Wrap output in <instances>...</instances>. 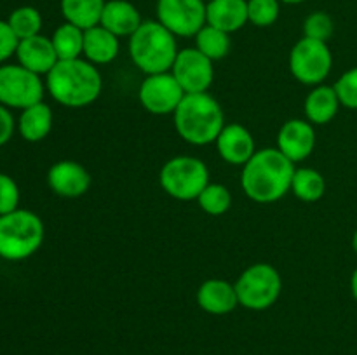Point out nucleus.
Returning <instances> with one entry per match:
<instances>
[{"instance_id": "obj_1", "label": "nucleus", "mask_w": 357, "mask_h": 355, "mask_svg": "<svg viewBox=\"0 0 357 355\" xmlns=\"http://www.w3.org/2000/svg\"><path fill=\"white\" fill-rule=\"evenodd\" d=\"M295 169V164L278 148L258 150L243 166L241 187L253 202L272 204L291 191Z\"/></svg>"}, {"instance_id": "obj_2", "label": "nucleus", "mask_w": 357, "mask_h": 355, "mask_svg": "<svg viewBox=\"0 0 357 355\" xmlns=\"http://www.w3.org/2000/svg\"><path fill=\"white\" fill-rule=\"evenodd\" d=\"M45 89L63 106L84 108L100 97L103 79L96 65L87 59H65L45 75Z\"/></svg>"}, {"instance_id": "obj_3", "label": "nucleus", "mask_w": 357, "mask_h": 355, "mask_svg": "<svg viewBox=\"0 0 357 355\" xmlns=\"http://www.w3.org/2000/svg\"><path fill=\"white\" fill-rule=\"evenodd\" d=\"M174 129L183 141L195 146L215 143L225 127L223 108L211 94H185L173 113Z\"/></svg>"}, {"instance_id": "obj_4", "label": "nucleus", "mask_w": 357, "mask_h": 355, "mask_svg": "<svg viewBox=\"0 0 357 355\" xmlns=\"http://www.w3.org/2000/svg\"><path fill=\"white\" fill-rule=\"evenodd\" d=\"M176 37L159 21H143L129 37V56L145 75L171 72L176 59Z\"/></svg>"}, {"instance_id": "obj_5", "label": "nucleus", "mask_w": 357, "mask_h": 355, "mask_svg": "<svg viewBox=\"0 0 357 355\" xmlns=\"http://www.w3.org/2000/svg\"><path fill=\"white\" fill-rule=\"evenodd\" d=\"M45 228L40 216L28 209H16L0 216V258L23 261L33 256L44 242Z\"/></svg>"}, {"instance_id": "obj_6", "label": "nucleus", "mask_w": 357, "mask_h": 355, "mask_svg": "<svg viewBox=\"0 0 357 355\" xmlns=\"http://www.w3.org/2000/svg\"><path fill=\"white\" fill-rule=\"evenodd\" d=\"M159 183L176 200H197L201 191L209 184V169L197 157L178 155L160 167Z\"/></svg>"}, {"instance_id": "obj_7", "label": "nucleus", "mask_w": 357, "mask_h": 355, "mask_svg": "<svg viewBox=\"0 0 357 355\" xmlns=\"http://www.w3.org/2000/svg\"><path fill=\"white\" fill-rule=\"evenodd\" d=\"M239 305L261 312L278 303L282 291V278L278 268L268 263H255L239 275L236 284Z\"/></svg>"}, {"instance_id": "obj_8", "label": "nucleus", "mask_w": 357, "mask_h": 355, "mask_svg": "<svg viewBox=\"0 0 357 355\" xmlns=\"http://www.w3.org/2000/svg\"><path fill=\"white\" fill-rule=\"evenodd\" d=\"M333 66V54L326 42L300 38L289 54V72L305 86H319L328 79Z\"/></svg>"}, {"instance_id": "obj_9", "label": "nucleus", "mask_w": 357, "mask_h": 355, "mask_svg": "<svg viewBox=\"0 0 357 355\" xmlns=\"http://www.w3.org/2000/svg\"><path fill=\"white\" fill-rule=\"evenodd\" d=\"M45 84L40 75L21 65H0V104L6 108H24L44 100Z\"/></svg>"}, {"instance_id": "obj_10", "label": "nucleus", "mask_w": 357, "mask_h": 355, "mask_svg": "<svg viewBox=\"0 0 357 355\" xmlns=\"http://www.w3.org/2000/svg\"><path fill=\"white\" fill-rule=\"evenodd\" d=\"M157 21L174 37H195L206 24V2L202 0H159Z\"/></svg>"}, {"instance_id": "obj_11", "label": "nucleus", "mask_w": 357, "mask_h": 355, "mask_svg": "<svg viewBox=\"0 0 357 355\" xmlns=\"http://www.w3.org/2000/svg\"><path fill=\"white\" fill-rule=\"evenodd\" d=\"M142 106L152 115H173L185 97L183 89L171 72L146 75L139 86Z\"/></svg>"}, {"instance_id": "obj_12", "label": "nucleus", "mask_w": 357, "mask_h": 355, "mask_svg": "<svg viewBox=\"0 0 357 355\" xmlns=\"http://www.w3.org/2000/svg\"><path fill=\"white\" fill-rule=\"evenodd\" d=\"M199 49L185 47L178 52L171 68L174 79L181 86L185 94L208 93L215 80V66Z\"/></svg>"}, {"instance_id": "obj_13", "label": "nucleus", "mask_w": 357, "mask_h": 355, "mask_svg": "<svg viewBox=\"0 0 357 355\" xmlns=\"http://www.w3.org/2000/svg\"><path fill=\"white\" fill-rule=\"evenodd\" d=\"M316 148L314 124L307 118H291L284 122L278 134V150L293 164L309 159Z\"/></svg>"}, {"instance_id": "obj_14", "label": "nucleus", "mask_w": 357, "mask_h": 355, "mask_svg": "<svg viewBox=\"0 0 357 355\" xmlns=\"http://www.w3.org/2000/svg\"><path fill=\"white\" fill-rule=\"evenodd\" d=\"M47 184L58 197L77 198L91 188V174L75 160H59L49 167Z\"/></svg>"}, {"instance_id": "obj_15", "label": "nucleus", "mask_w": 357, "mask_h": 355, "mask_svg": "<svg viewBox=\"0 0 357 355\" xmlns=\"http://www.w3.org/2000/svg\"><path fill=\"white\" fill-rule=\"evenodd\" d=\"M215 143L218 155L232 166H244L257 153L253 134L243 124H225Z\"/></svg>"}, {"instance_id": "obj_16", "label": "nucleus", "mask_w": 357, "mask_h": 355, "mask_svg": "<svg viewBox=\"0 0 357 355\" xmlns=\"http://www.w3.org/2000/svg\"><path fill=\"white\" fill-rule=\"evenodd\" d=\"M16 58L17 65L24 66L26 70L40 77L47 75L54 68L56 63L59 61L51 37H45L42 33L20 40L16 49Z\"/></svg>"}, {"instance_id": "obj_17", "label": "nucleus", "mask_w": 357, "mask_h": 355, "mask_svg": "<svg viewBox=\"0 0 357 355\" xmlns=\"http://www.w3.org/2000/svg\"><path fill=\"white\" fill-rule=\"evenodd\" d=\"M197 305L211 315H227L239 306L236 285L223 278H208L197 289Z\"/></svg>"}, {"instance_id": "obj_18", "label": "nucleus", "mask_w": 357, "mask_h": 355, "mask_svg": "<svg viewBox=\"0 0 357 355\" xmlns=\"http://www.w3.org/2000/svg\"><path fill=\"white\" fill-rule=\"evenodd\" d=\"M143 19L138 7L129 0H107L101 14V26L107 28L115 37H131L139 26Z\"/></svg>"}, {"instance_id": "obj_19", "label": "nucleus", "mask_w": 357, "mask_h": 355, "mask_svg": "<svg viewBox=\"0 0 357 355\" xmlns=\"http://www.w3.org/2000/svg\"><path fill=\"white\" fill-rule=\"evenodd\" d=\"M206 23L227 33L239 31L250 23L248 0H209L206 3Z\"/></svg>"}, {"instance_id": "obj_20", "label": "nucleus", "mask_w": 357, "mask_h": 355, "mask_svg": "<svg viewBox=\"0 0 357 355\" xmlns=\"http://www.w3.org/2000/svg\"><path fill=\"white\" fill-rule=\"evenodd\" d=\"M342 103L338 100V94L333 86L319 84L314 86V89L307 94L303 110H305V118L314 125H326L337 117Z\"/></svg>"}, {"instance_id": "obj_21", "label": "nucleus", "mask_w": 357, "mask_h": 355, "mask_svg": "<svg viewBox=\"0 0 357 355\" xmlns=\"http://www.w3.org/2000/svg\"><path fill=\"white\" fill-rule=\"evenodd\" d=\"M121 51V42L107 28L96 24V26L84 30V59L93 65H108L114 61Z\"/></svg>"}, {"instance_id": "obj_22", "label": "nucleus", "mask_w": 357, "mask_h": 355, "mask_svg": "<svg viewBox=\"0 0 357 355\" xmlns=\"http://www.w3.org/2000/svg\"><path fill=\"white\" fill-rule=\"evenodd\" d=\"M54 122L51 106L44 101L35 103L31 106L21 110L20 120H17V131L20 136L28 143H38L49 136Z\"/></svg>"}, {"instance_id": "obj_23", "label": "nucleus", "mask_w": 357, "mask_h": 355, "mask_svg": "<svg viewBox=\"0 0 357 355\" xmlns=\"http://www.w3.org/2000/svg\"><path fill=\"white\" fill-rule=\"evenodd\" d=\"M105 3L107 0H59V9L66 23L89 30L100 24Z\"/></svg>"}, {"instance_id": "obj_24", "label": "nucleus", "mask_w": 357, "mask_h": 355, "mask_svg": "<svg viewBox=\"0 0 357 355\" xmlns=\"http://www.w3.org/2000/svg\"><path fill=\"white\" fill-rule=\"evenodd\" d=\"M291 191L298 200L317 202L326 194V181L319 171L312 167H298L293 174Z\"/></svg>"}, {"instance_id": "obj_25", "label": "nucleus", "mask_w": 357, "mask_h": 355, "mask_svg": "<svg viewBox=\"0 0 357 355\" xmlns=\"http://www.w3.org/2000/svg\"><path fill=\"white\" fill-rule=\"evenodd\" d=\"M54 51L59 61L65 59H79L84 52V30L72 23L59 24L51 37Z\"/></svg>"}, {"instance_id": "obj_26", "label": "nucleus", "mask_w": 357, "mask_h": 355, "mask_svg": "<svg viewBox=\"0 0 357 355\" xmlns=\"http://www.w3.org/2000/svg\"><path fill=\"white\" fill-rule=\"evenodd\" d=\"M194 38L195 49H199L211 61H218V59L227 58L230 52V47H232L230 33L220 30V28L211 26L208 23L199 30V33Z\"/></svg>"}, {"instance_id": "obj_27", "label": "nucleus", "mask_w": 357, "mask_h": 355, "mask_svg": "<svg viewBox=\"0 0 357 355\" xmlns=\"http://www.w3.org/2000/svg\"><path fill=\"white\" fill-rule=\"evenodd\" d=\"M7 23L13 28L20 40L35 37L42 30V14L40 10L31 6H21L14 9L7 17Z\"/></svg>"}, {"instance_id": "obj_28", "label": "nucleus", "mask_w": 357, "mask_h": 355, "mask_svg": "<svg viewBox=\"0 0 357 355\" xmlns=\"http://www.w3.org/2000/svg\"><path fill=\"white\" fill-rule=\"evenodd\" d=\"M197 204L206 214L222 216L232 205V194L225 184L209 183L197 197Z\"/></svg>"}, {"instance_id": "obj_29", "label": "nucleus", "mask_w": 357, "mask_h": 355, "mask_svg": "<svg viewBox=\"0 0 357 355\" xmlns=\"http://www.w3.org/2000/svg\"><path fill=\"white\" fill-rule=\"evenodd\" d=\"M281 0H248V21L258 28L272 26L279 19Z\"/></svg>"}, {"instance_id": "obj_30", "label": "nucleus", "mask_w": 357, "mask_h": 355, "mask_svg": "<svg viewBox=\"0 0 357 355\" xmlns=\"http://www.w3.org/2000/svg\"><path fill=\"white\" fill-rule=\"evenodd\" d=\"M335 33V23L333 17L323 10H316V13L309 14L303 21V37L312 38V40L326 42L333 37Z\"/></svg>"}, {"instance_id": "obj_31", "label": "nucleus", "mask_w": 357, "mask_h": 355, "mask_svg": "<svg viewBox=\"0 0 357 355\" xmlns=\"http://www.w3.org/2000/svg\"><path fill=\"white\" fill-rule=\"evenodd\" d=\"M333 87L337 90L342 106L349 108V110H357V66L342 73Z\"/></svg>"}, {"instance_id": "obj_32", "label": "nucleus", "mask_w": 357, "mask_h": 355, "mask_svg": "<svg viewBox=\"0 0 357 355\" xmlns=\"http://www.w3.org/2000/svg\"><path fill=\"white\" fill-rule=\"evenodd\" d=\"M20 187L6 173H0V216L20 209Z\"/></svg>"}, {"instance_id": "obj_33", "label": "nucleus", "mask_w": 357, "mask_h": 355, "mask_svg": "<svg viewBox=\"0 0 357 355\" xmlns=\"http://www.w3.org/2000/svg\"><path fill=\"white\" fill-rule=\"evenodd\" d=\"M17 44H20V38L16 37L7 19H0V65L16 56Z\"/></svg>"}, {"instance_id": "obj_34", "label": "nucleus", "mask_w": 357, "mask_h": 355, "mask_svg": "<svg viewBox=\"0 0 357 355\" xmlns=\"http://www.w3.org/2000/svg\"><path fill=\"white\" fill-rule=\"evenodd\" d=\"M14 131H16V120H14L13 113H10L9 108L0 104V146L9 143Z\"/></svg>"}, {"instance_id": "obj_35", "label": "nucleus", "mask_w": 357, "mask_h": 355, "mask_svg": "<svg viewBox=\"0 0 357 355\" xmlns=\"http://www.w3.org/2000/svg\"><path fill=\"white\" fill-rule=\"evenodd\" d=\"M351 292H352V298L357 301V267L356 270L352 271V277H351Z\"/></svg>"}, {"instance_id": "obj_36", "label": "nucleus", "mask_w": 357, "mask_h": 355, "mask_svg": "<svg viewBox=\"0 0 357 355\" xmlns=\"http://www.w3.org/2000/svg\"><path fill=\"white\" fill-rule=\"evenodd\" d=\"M282 3H291V6H296V3H303L307 2V0H281Z\"/></svg>"}, {"instance_id": "obj_37", "label": "nucleus", "mask_w": 357, "mask_h": 355, "mask_svg": "<svg viewBox=\"0 0 357 355\" xmlns=\"http://www.w3.org/2000/svg\"><path fill=\"white\" fill-rule=\"evenodd\" d=\"M352 249H354V253L357 254V230L354 232V235H352Z\"/></svg>"}, {"instance_id": "obj_38", "label": "nucleus", "mask_w": 357, "mask_h": 355, "mask_svg": "<svg viewBox=\"0 0 357 355\" xmlns=\"http://www.w3.org/2000/svg\"><path fill=\"white\" fill-rule=\"evenodd\" d=\"M202 2H206V3H208V2H209V0H202Z\"/></svg>"}]
</instances>
